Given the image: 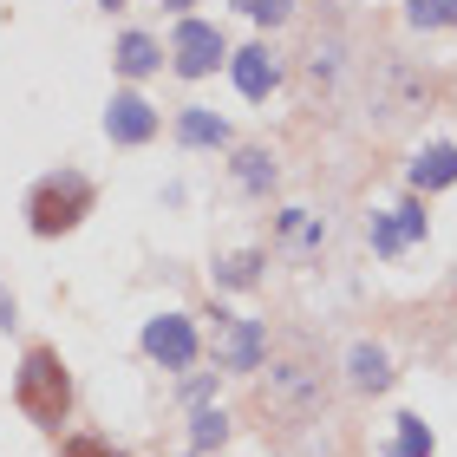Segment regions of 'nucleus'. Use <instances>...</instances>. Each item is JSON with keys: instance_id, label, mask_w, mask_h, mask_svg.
<instances>
[{"instance_id": "2eb2a0df", "label": "nucleus", "mask_w": 457, "mask_h": 457, "mask_svg": "<svg viewBox=\"0 0 457 457\" xmlns=\"http://www.w3.org/2000/svg\"><path fill=\"white\" fill-rule=\"evenodd\" d=\"M59 457H124V451H112L105 438H92V431H72V438L59 445Z\"/></svg>"}, {"instance_id": "412c9836", "label": "nucleus", "mask_w": 457, "mask_h": 457, "mask_svg": "<svg viewBox=\"0 0 457 457\" xmlns=\"http://www.w3.org/2000/svg\"><path fill=\"white\" fill-rule=\"evenodd\" d=\"M170 7H190V0H170Z\"/></svg>"}, {"instance_id": "f257e3e1", "label": "nucleus", "mask_w": 457, "mask_h": 457, "mask_svg": "<svg viewBox=\"0 0 457 457\" xmlns=\"http://www.w3.org/2000/svg\"><path fill=\"white\" fill-rule=\"evenodd\" d=\"M13 405L27 411L39 431H59L72 411V372L59 360V346H27L20 360V379H13Z\"/></svg>"}, {"instance_id": "6ab92c4d", "label": "nucleus", "mask_w": 457, "mask_h": 457, "mask_svg": "<svg viewBox=\"0 0 457 457\" xmlns=\"http://www.w3.org/2000/svg\"><path fill=\"white\" fill-rule=\"evenodd\" d=\"M242 13H255V20H287V0H236Z\"/></svg>"}, {"instance_id": "aec40b11", "label": "nucleus", "mask_w": 457, "mask_h": 457, "mask_svg": "<svg viewBox=\"0 0 457 457\" xmlns=\"http://www.w3.org/2000/svg\"><path fill=\"white\" fill-rule=\"evenodd\" d=\"M196 445H222V419H216V411H203V419H196Z\"/></svg>"}, {"instance_id": "a211bd4d", "label": "nucleus", "mask_w": 457, "mask_h": 457, "mask_svg": "<svg viewBox=\"0 0 457 457\" xmlns=\"http://www.w3.org/2000/svg\"><path fill=\"white\" fill-rule=\"evenodd\" d=\"M222 281L228 287H248V281H255V255H236V262L222 268Z\"/></svg>"}, {"instance_id": "4468645a", "label": "nucleus", "mask_w": 457, "mask_h": 457, "mask_svg": "<svg viewBox=\"0 0 457 457\" xmlns=\"http://www.w3.org/2000/svg\"><path fill=\"white\" fill-rule=\"evenodd\" d=\"M392 457H431V431H425V419H399V438H392Z\"/></svg>"}, {"instance_id": "0eeeda50", "label": "nucleus", "mask_w": 457, "mask_h": 457, "mask_svg": "<svg viewBox=\"0 0 457 457\" xmlns=\"http://www.w3.org/2000/svg\"><path fill=\"white\" fill-rule=\"evenodd\" d=\"M105 131H112L118 144H144V137L157 131V112L144 105L137 92H118V98H112V112H105Z\"/></svg>"}, {"instance_id": "1a4fd4ad", "label": "nucleus", "mask_w": 457, "mask_h": 457, "mask_svg": "<svg viewBox=\"0 0 457 457\" xmlns=\"http://www.w3.org/2000/svg\"><path fill=\"white\" fill-rule=\"evenodd\" d=\"M275 59H268V46H248V53H236V86L248 92V98H268L275 92Z\"/></svg>"}, {"instance_id": "20e7f679", "label": "nucleus", "mask_w": 457, "mask_h": 457, "mask_svg": "<svg viewBox=\"0 0 457 457\" xmlns=\"http://www.w3.org/2000/svg\"><path fill=\"white\" fill-rule=\"evenodd\" d=\"M144 353H151V360H163V366H190L196 360V327L183 320V314H157L151 327H144Z\"/></svg>"}, {"instance_id": "ddd939ff", "label": "nucleus", "mask_w": 457, "mask_h": 457, "mask_svg": "<svg viewBox=\"0 0 457 457\" xmlns=\"http://www.w3.org/2000/svg\"><path fill=\"white\" fill-rule=\"evenodd\" d=\"M177 131H183V144H222V137H228V131H222V118H210L203 105L183 112V118H177Z\"/></svg>"}, {"instance_id": "4be33fe9", "label": "nucleus", "mask_w": 457, "mask_h": 457, "mask_svg": "<svg viewBox=\"0 0 457 457\" xmlns=\"http://www.w3.org/2000/svg\"><path fill=\"white\" fill-rule=\"evenodd\" d=\"M105 7H118V0H105Z\"/></svg>"}, {"instance_id": "f3484780", "label": "nucleus", "mask_w": 457, "mask_h": 457, "mask_svg": "<svg viewBox=\"0 0 457 457\" xmlns=\"http://www.w3.org/2000/svg\"><path fill=\"white\" fill-rule=\"evenodd\" d=\"M236 163H242V183H248V190H262V183H275V163H268L262 151H242Z\"/></svg>"}, {"instance_id": "9d476101", "label": "nucleus", "mask_w": 457, "mask_h": 457, "mask_svg": "<svg viewBox=\"0 0 457 457\" xmlns=\"http://www.w3.org/2000/svg\"><path fill=\"white\" fill-rule=\"evenodd\" d=\"M411 183H419V190H445V183H457V151H451V144H431V151H419V163H411Z\"/></svg>"}, {"instance_id": "9b49d317", "label": "nucleus", "mask_w": 457, "mask_h": 457, "mask_svg": "<svg viewBox=\"0 0 457 457\" xmlns=\"http://www.w3.org/2000/svg\"><path fill=\"white\" fill-rule=\"evenodd\" d=\"M151 66H157V46H151L144 33H124V39H118V72H124V79H144Z\"/></svg>"}, {"instance_id": "f03ea898", "label": "nucleus", "mask_w": 457, "mask_h": 457, "mask_svg": "<svg viewBox=\"0 0 457 457\" xmlns=\"http://www.w3.org/2000/svg\"><path fill=\"white\" fill-rule=\"evenodd\" d=\"M92 203H98V190L79 170H59V177H46L39 190L27 196V222H33V236H66V228H79L92 216Z\"/></svg>"}, {"instance_id": "7ed1b4c3", "label": "nucleus", "mask_w": 457, "mask_h": 457, "mask_svg": "<svg viewBox=\"0 0 457 457\" xmlns=\"http://www.w3.org/2000/svg\"><path fill=\"white\" fill-rule=\"evenodd\" d=\"M222 33L210 27V20H183L177 27V39H170V59H177V72L183 79H203V72H216L222 66Z\"/></svg>"}, {"instance_id": "6e6552de", "label": "nucleus", "mask_w": 457, "mask_h": 457, "mask_svg": "<svg viewBox=\"0 0 457 457\" xmlns=\"http://www.w3.org/2000/svg\"><path fill=\"white\" fill-rule=\"evenodd\" d=\"M411 236H425V210H419V203H405V210H392V216L372 222V248H379V255H399Z\"/></svg>"}, {"instance_id": "423d86ee", "label": "nucleus", "mask_w": 457, "mask_h": 457, "mask_svg": "<svg viewBox=\"0 0 457 457\" xmlns=\"http://www.w3.org/2000/svg\"><path fill=\"white\" fill-rule=\"evenodd\" d=\"M268 405H275V411H295V419H301V411L320 405V386L307 379V366H275V372H268Z\"/></svg>"}, {"instance_id": "39448f33", "label": "nucleus", "mask_w": 457, "mask_h": 457, "mask_svg": "<svg viewBox=\"0 0 457 457\" xmlns=\"http://www.w3.org/2000/svg\"><path fill=\"white\" fill-rule=\"evenodd\" d=\"M216 360H222L228 372H255V366H262V334H255V320L216 314Z\"/></svg>"}, {"instance_id": "dca6fc26", "label": "nucleus", "mask_w": 457, "mask_h": 457, "mask_svg": "<svg viewBox=\"0 0 457 457\" xmlns=\"http://www.w3.org/2000/svg\"><path fill=\"white\" fill-rule=\"evenodd\" d=\"M445 20H457L451 0H411V27H445Z\"/></svg>"}, {"instance_id": "f8f14e48", "label": "nucleus", "mask_w": 457, "mask_h": 457, "mask_svg": "<svg viewBox=\"0 0 457 457\" xmlns=\"http://www.w3.org/2000/svg\"><path fill=\"white\" fill-rule=\"evenodd\" d=\"M386 379H392V372H386V353H379V346H353V386L379 392Z\"/></svg>"}]
</instances>
